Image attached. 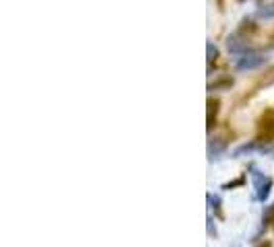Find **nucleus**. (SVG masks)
I'll return each instance as SVG.
<instances>
[{"label": "nucleus", "instance_id": "1", "mask_svg": "<svg viewBox=\"0 0 274 247\" xmlns=\"http://www.w3.org/2000/svg\"><path fill=\"white\" fill-rule=\"evenodd\" d=\"M260 134H262V138L272 140L274 138V120H262V124H260Z\"/></svg>", "mask_w": 274, "mask_h": 247}]
</instances>
